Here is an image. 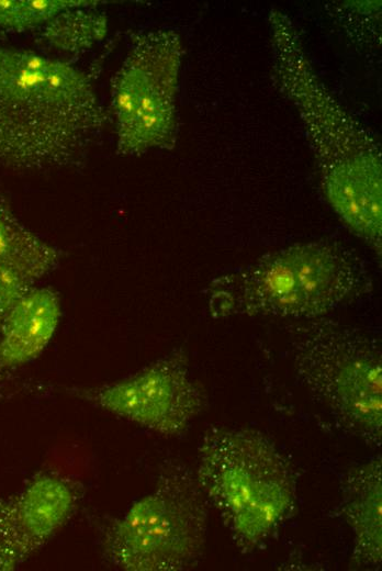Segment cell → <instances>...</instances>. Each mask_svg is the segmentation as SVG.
<instances>
[{
    "label": "cell",
    "instance_id": "30bf717a",
    "mask_svg": "<svg viewBox=\"0 0 382 571\" xmlns=\"http://www.w3.org/2000/svg\"><path fill=\"white\" fill-rule=\"evenodd\" d=\"M381 456L350 468L340 481L339 507L352 533L351 567L373 569L382 562Z\"/></svg>",
    "mask_w": 382,
    "mask_h": 571
},
{
    "label": "cell",
    "instance_id": "52a82bcc",
    "mask_svg": "<svg viewBox=\"0 0 382 571\" xmlns=\"http://www.w3.org/2000/svg\"><path fill=\"white\" fill-rule=\"evenodd\" d=\"M182 56V42L173 30L141 31L131 35L128 53L111 89L116 147L121 155L175 148Z\"/></svg>",
    "mask_w": 382,
    "mask_h": 571
},
{
    "label": "cell",
    "instance_id": "ba28073f",
    "mask_svg": "<svg viewBox=\"0 0 382 571\" xmlns=\"http://www.w3.org/2000/svg\"><path fill=\"white\" fill-rule=\"evenodd\" d=\"M68 392L162 436L183 434L202 412L205 395L187 354L176 349L120 381Z\"/></svg>",
    "mask_w": 382,
    "mask_h": 571
},
{
    "label": "cell",
    "instance_id": "4fadbf2b",
    "mask_svg": "<svg viewBox=\"0 0 382 571\" xmlns=\"http://www.w3.org/2000/svg\"><path fill=\"white\" fill-rule=\"evenodd\" d=\"M106 33L104 13L90 8H75L59 12L44 24L41 37L54 49L77 54L102 41Z\"/></svg>",
    "mask_w": 382,
    "mask_h": 571
},
{
    "label": "cell",
    "instance_id": "277c9868",
    "mask_svg": "<svg viewBox=\"0 0 382 571\" xmlns=\"http://www.w3.org/2000/svg\"><path fill=\"white\" fill-rule=\"evenodd\" d=\"M195 477L243 553L262 547L296 508L292 468L265 434L215 426L198 447Z\"/></svg>",
    "mask_w": 382,
    "mask_h": 571
},
{
    "label": "cell",
    "instance_id": "5bb4252c",
    "mask_svg": "<svg viewBox=\"0 0 382 571\" xmlns=\"http://www.w3.org/2000/svg\"><path fill=\"white\" fill-rule=\"evenodd\" d=\"M93 0H0V26L18 32L46 24L59 12L93 8Z\"/></svg>",
    "mask_w": 382,
    "mask_h": 571
},
{
    "label": "cell",
    "instance_id": "6da1fadb",
    "mask_svg": "<svg viewBox=\"0 0 382 571\" xmlns=\"http://www.w3.org/2000/svg\"><path fill=\"white\" fill-rule=\"evenodd\" d=\"M268 23L272 80L302 120L323 194L340 221L380 256L381 147L319 79L291 18L272 9Z\"/></svg>",
    "mask_w": 382,
    "mask_h": 571
},
{
    "label": "cell",
    "instance_id": "7c38bea8",
    "mask_svg": "<svg viewBox=\"0 0 382 571\" xmlns=\"http://www.w3.org/2000/svg\"><path fill=\"white\" fill-rule=\"evenodd\" d=\"M60 250L29 229L0 194V266L10 268L34 283L54 270Z\"/></svg>",
    "mask_w": 382,
    "mask_h": 571
},
{
    "label": "cell",
    "instance_id": "5b68a950",
    "mask_svg": "<svg viewBox=\"0 0 382 571\" xmlns=\"http://www.w3.org/2000/svg\"><path fill=\"white\" fill-rule=\"evenodd\" d=\"M300 383L342 429L370 447L382 440V355L377 339L323 316L290 331Z\"/></svg>",
    "mask_w": 382,
    "mask_h": 571
},
{
    "label": "cell",
    "instance_id": "3957f363",
    "mask_svg": "<svg viewBox=\"0 0 382 571\" xmlns=\"http://www.w3.org/2000/svg\"><path fill=\"white\" fill-rule=\"evenodd\" d=\"M368 269L348 248L329 240L296 243L215 277L206 289L213 318L328 316L368 294Z\"/></svg>",
    "mask_w": 382,
    "mask_h": 571
},
{
    "label": "cell",
    "instance_id": "9c48e42d",
    "mask_svg": "<svg viewBox=\"0 0 382 571\" xmlns=\"http://www.w3.org/2000/svg\"><path fill=\"white\" fill-rule=\"evenodd\" d=\"M78 482L36 473L19 492L0 499V571H13L43 548L74 515Z\"/></svg>",
    "mask_w": 382,
    "mask_h": 571
},
{
    "label": "cell",
    "instance_id": "7a4b0ae2",
    "mask_svg": "<svg viewBox=\"0 0 382 571\" xmlns=\"http://www.w3.org/2000/svg\"><path fill=\"white\" fill-rule=\"evenodd\" d=\"M106 115L91 77L35 52L0 47V166L80 168Z\"/></svg>",
    "mask_w": 382,
    "mask_h": 571
},
{
    "label": "cell",
    "instance_id": "8992f818",
    "mask_svg": "<svg viewBox=\"0 0 382 571\" xmlns=\"http://www.w3.org/2000/svg\"><path fill=\"white\" fill-rule=\"evenodd\" d=\"M209 503L195 472L166 460L153 490L102 533L105 559L124 571H183L203 558Z\"/></svg>",
    "mask_w": 382,
    "mask_h": 571
},
{
    "label": "cell",
    "instance_id": "9a60e30c",
    "mask_svg": "<svg viewBox=\"0 0 382 571\" xmlns=\"http://www.w3.org/2000/svg\"><path fill=\"white\" fill-rule=\"evenodd\" d=\"M34 287L35 283L26 277L0 266V324L11 309Z\"/></svg>",
    "mask_w": 382,
    "mask_h": 571
},
{
    "label": "cell",
    "instance_id": "8fae6325",
    "mask_svg": "<svg viewBox=\"0 0 382 571\" xmlns=\"http://www.w3.org/2000/svg\"><path fill=\"white\" fill-rule=\"evenodd\" d=\"M60 314L57 292L32 288L0 324V369H13L37 358L55 335Z\"/></svg>",
    "mask_w": 382,
    "mask_h": 571
}]
</instances>
